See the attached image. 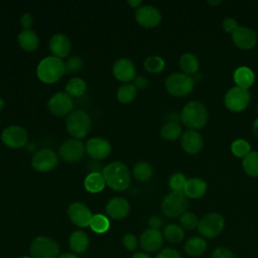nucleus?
Wrapping results in <instances>:
<instances>
[{"instance_id":"nucleus-1","label":"nucleus","mask_w":258,"mask_h":258,"mask_svg":"<svg viewBox=\"0 0 258 258\" xmlns=\"http://www.w3.org/2000/svg\"><path fill=\"white\" fill-rule=\"evenodd\" d=\"M106 184L116 191H123L129 187L130 171L128 166L121 161L109 163L102 172Z\"/></svg>"},{"instance_id":"nucleus-2","label":"nucleus","mask_w":258,"mask_h":258,"mask_svg":"<svg viewBox=\"0 0 258 258\" xmlns=\"http://www.w3.org/2000/svg\"><path fill=\"white\" fill-rule=\"evenodd\" d=\"M180 119L189 130L197 131L205 127L209 119V113L202 102L190 101L182 108Z\"/></svg>"},{"instance_id":"nucleus-3","label":"nucleus","mask_w":258,"mask_h":258,"mask_svg":"<svg viewBox=\"0 0 258 258\" xmlns=\"http://www.w3.org/2000/svg\"><path fill=\"white\" fill-rule=\"evenodd\" d=\"M67 73L64 62L55 56H47L40 60L37 66L36 74L38 79L44 84L57 82Z\"/></svg>"},{"instance_id":"nucleus-4","label":"nucleus","mask_w":258,"mask_h":258,"mask_svg":"<svg viewBox=\"0 0 258 258\" xmlns=\"http://www.w3.org/2000/svg\"><path fill=\"white\" fill-rule=\"evenodd\" d=\"M92 127L90 116L83 110L71 112L66 120V128L75 139H82L88 135Z\"/></svg>"},{"instance_id":"nucleus-5","label":"nucleus","mask_w":258,"mask_h":258,"mask_svg":"<svg viewBox=\"0 0 258 258\" xmlns=\"http://www.w3.org/2000/svg\"><path fill=\"white\" fill-rule=\"evenodd\" d=\"M164 86L171 96L181 98L192 92L195 82L191 77L183 73H173L166 78Z\"/></svg>"},{"instance_id":"nucleus-6","label":"nucleus","mask_w":258,"mask_h":258,"mask_svg":"<svg viewBox=\"0 0 258 258\" xmlns=\"http://www.w3.org/2000/svg\"><path fill=\"white\" fill-rule=\"evenodd\" d=\"M29 254L31 258H57L59 246L52 238L38 236L30 243Z\"/></svg>"},{"instance_id":"nucleus-7","label":"nucleus","mask_w":258,"mask_h":258,"mask_svg":"<svg viewBox=\"0 0 258 258\" xmlns=\"http://www.w3.org/2000/svg\"><path fill=\"white\" fill-rule=\"evenodd\" d=\"M187 198L183 191H171L161 202V211L168 218H178L186 212Z\"/></svg>"},{"instance_id":"nucleus-8","label":"nucleus","mask_w":258,"mask_h":258,"mask_svg":"<svg viewBox=\"0 0 258 258\" xmlns=\"http://www.w3.org/2000/svg\"><path fill=\"white\" fill-rule=\"evenodd\" d=\"M225 228V219L219 213L205 215L198 224V231L204 237L212 239L222 233Z\"/></svg>"},{"instance_id":"nucleus-9","label":"nucleus","mask_w":258,"mask_h":258,"mask_svg":"<svg viewBox=\"0 0 258 258\" xmlns=\"http://www.w3.org/2000/svg\"><path fill=\"white\" fill-rule=\"evenodd\" d=\"M251 101V95L248 90L239 87L231 88L225 95L224 104L232 112H241L245 110Z\"/></svg>"},{"instance_id":"nucleus-10","label":"nucleus","mask_w":258,"mask_h":258,"mask_svg":"<svg viewBox=\"0 0 258 258\" xmlns=\"http://www.w3.org/2000/svg\"><path fill=\"white\" fill-rule=\"evenodd\" d=\"M1 140L7 147L17 149L26 145L28 141V134L23 127L12 125L2 131Z\"/></svg>"},{"instance_id":"nucleus-11","label":"nucleus","mask_w":258,"mask_h":258,"mask_svg":"<svg viewBox=\"0 0 258 258\" xmlns=\"http://www.w3.org/2000/svg\"><path fill=\"white\" fill-rule=\"evenodd\" d=\"M86 147L82 141L79 139H68L64 141L59 149H58V155L60 158L69 163L79 162L85 154Z\"/></svg>"},{"instance_id":"nucleus-12","label":"nucleus","mask_w":258,"mask_h":258,"mask_svg":"<svg viewBox=\"0 0 258 258\" xmlns=\"http://www.w3.org/2000/svg\"><path fill=\"white\" fill-rule=\"evenodd\" d=\"M58 162L57 155L49 148H43L36 151L31 158V166L39 172H47L53 169Z\"/></svg>"},{"instance_id":"nucleus-13","label":"nucleus","mask_w":258,"mask_h":258,"mask_svg":"<svg viewBox=\"0 0 258 258\" xmlns=\"http://www.w3.org/2000/svg\"><path fill=\"white\" fill-rule=\"evenodd\" d=\"M68 216L71 222L80 228L90 226L93 214L91 210L81 202H74L68 208Z\"/></svg>"},{"instance_id":"nucleus-14","label":"nucleus","mask_w":258,"mask_h":258,"mask_svg":"<svg viewBox=\"0 0 258 258\" xmlns=\"http://www.w3.org/2000/svg\"><path fill=\"white\" fill-rule=\"evenodd\" d=\"M135 19L140 26L153 28L160 23L161 14L159 10L152 5H142L136 9Z\"/></svg>"},{"instance_id":"nucleus-15","label":"nucleus","mask_w":258,"mask_h":258,"mask_svg":"<svg viewBox=\"0 0 258 258\" xmlns=\"http://www.w3.org/2000/svg\"><path fill=\"white\" fill-rule=\"evenodd\" d=\"M74 107L73 99L70 95L64 93H56L50 97L47 103V108L50 113L55 116H64L72 112Z\"/></svg>"},{"instance_id":"nucleus-16","label":"nucleus","mask_w":258,"mask_h":258,"mask_svg":"<svg viewBox=\"0 0 258 258\" xmlns=\"http://www.w3.org/2000/svg\"><path fill=\"white\" fill-rule=\"evenodd\" d=\"M232 41L233 43L240 49L248 50L253 48L257 43V34L256 32L246 26H239L232 34Z\"/></svg>"},{"instance_id":"nucleus-17","label":"nucleus","mask_w":258,"mask_h":258,"mask_svg":"<svg viewBox=\"0 0 258 258\" xmlns=\"http://www.w3.org/2000/svg\"><path fill=\"white\" fill-rule=\"evenodd\" d=\"M86 153L93 159L101 160L111 153L110 142L102 137L90 138L86 143Z\"/></svg>"},{"instance_id":"nucleus-18","label":"nucleus","mask_w":258,"mask_h":258,"mask_svg":"<svg viewBox=\"0 0 258 258\" xmlns=\"http://www.w3.org/2000/svg\"><path fill=\"white\" fill-rule=\"evenodd\" d=\"M106 214L114 220H122L130 212V205L123 197H115L106 204Z\"/></svg>"},{"instance_id":"nucleus-19","label":"nucleus","mask_w":258,"mask_h":258,"mask_svg":"<svg viewBox=\"0 0 258 258\" xmlns=\"http://www.w3.org/2000/svg\"><path fill=\"white\" fill-rule=\"evenodd\" d=\"M180 145L182 149L190 154H198L204 146L202 135L196 130H186L180 137Z\"/></svg>"},{"instance_id":"nucleus-20","label":"nucleus","mask_w":258,"mask_h":258,"mask_svg":"<svg viewBox=\"0 0 258 258\" xmlns=\"http://www.w3.org/2000/svg\"><path fill=\"white\" fill-rule=\"evenodd\" d=\"M139 243L146 252H155L159 250L163 244V235L159 230L147 229L141 234Z\"/></svg>"},{"instance_id":"nucleus-21","label":"nucleus","mask_w":258,"mask_h":258,"mask_svg":"<svg viewBox=\"0 0 258 258\" xmlns=\"http://www.w3.org/2000/svg\"><path fill=\"white\" fill-rule=\"evenodd\" d=\"M112 73L118 81L127 83L134 80L136 69L130 59L120 58L114 62Z\"/></svg>"},{"instance_id":"nucleus-22","label":"nucleus","mask_w":258,"mask_h":258,"mask_svg":"<svg viewBox=\"0 0 258 258\" xmlns=\"http://www.w3.org/2000/svg\"><path fill=\"white\" fill-rule=\"evenodd\" d=\"M49 50L53 56L62 58L69 55L72 48V43L69 37L62 33H56L49 39Z\"/></svg>"},{"instance_id":"nucleus-23","label":"nucleus","mask_w":258,"mask_h":258,"mask_svg":"<svg viewBox=\"0 0 258 258\" xmlns=\"http://www.w3.org/2000/svg\"><path fill=\"white\" fill-rule=\"evenodd\" d=\"M69 245L74 254H83L85 253L90 246L89 236L81 230L74 231L69 238Z\"/></svg>"},{"instance_id":"nucleus-24","label":"nucleus","mask_w":258,"mask_h":258,"mask_svg":"<svg viewBox=\"0 0 258 258\" xmlns=\"http://www.w3.org/2000/svg\"><path fill=\"white\" fill-rule=\"evenodd\" d=\"M208 185L205 180L199 177H192L186 180L183 188V194L189 199H200L207 191Z\"/></svg>"},{"instance_id":"nucleus-25","label":"nucleus","mask_w":258,"mask_h":258,"mask_svg":"<svg viewBox=\"0 0 258 258\" xmlns=\"http://www.w3.org/2000/svg\"><path fill=\"white\" fill-rule=\"evenodd\" d=\"M234 82L236 83L237 87L248 90L255 81V75L253 71L248 67H239L235 70L233 74Z\"/></svg>"},{"instance_id":"nucleus-26","label":"nucleus","mask_w":258,"mask_h":258,"mask_svg":"<svg viewBox=\"0 0 258 258\" xmlns=\"http://www.w3.org/2000/svg\"><path fill=\"white\" fill-rule=\"evenodd\" d=\"M19 46L25 51H34L37 49L39 44V38L37 34L31 29L22 30L17 36Z\"/></svg>"},{"instance_id":"nucleus-27","label":"nucleus","mask_w":258,"mask_h":258,"mask_svg":"<svg viewBox=\"0 0 258 258\" xmlns=\"http://www.w3.org/2000/svg\"><path fill=\"white\" fill-rule=\"evenodd\" d=\"M179 68L181 72L189 77L196 75L200 69V60L196 54L186 52L183 53L179 58Z\"/></svg>"},{"instance_id":"nucleus-28","label":"nucleus","mask_w":258,"mask_h":258,"mask_svg":"<svg viewBox=\"0 0 258 258\" xmlns=\"http://www.w3.org/2000/svg\"><path fill=\"white\" fill-rule=\"evenodd\" d=\"M84 185H85V188L89 192L96 194V192H99L104 189V187L106 185V181H105V178L102 173L95 171V172H91L90 174L87 175V177L85 178V181H84Z\"/></svg>"},{"instance_id":"nucleus-29","label":"nucleus","mask_w":258,"mask_h":258,"mask_svg":"<svg viewBox=\"0 0 258 258\" xmlns=\"http://www.w3.org/2000/svg\"><path fill=\"white\" fill-rule=\"evenodd\" d=\"M207 248V243L202 237H191L184 244V251L189 256H200Z\"/></svg>"},{"instance_id":"nucleus-30","label":"nucleus","mask_w":258,"mask_h":258,"mask_svg":"<svg viewBox=\"0 0 258 258\" xmlns=\"http://www.w3.org/2000/svg\"><path fill=\"white\" fill-rule=\"evenodd\" d=\"M160 135L167 141H174L181 135V127L177 122L169 121L162 125L160 129Z\"/></svg>"},{"instance_id":"nucleus-31","label":"nucleus","mask_w":258,"mask_h":258,"mask_svg":"<svg viewBox=\"0 0 258 258\" xmlns=\"http://www.w3.org/2000/svg\"><path fill=\"white\" fill-rule=\"evenodd\" d=\"M242 167L250 177H258V152L251 151L242 161Z\"/></svg>"},{"instance_id":"nucleus-32","label":"nucleus","mask_w":258,"mask_h":258,"mask_svg":"<svg viewBox=\"0 0 258 258\" xmlns=\"http://www.w3.org/2000/svg\"><path fill=\"white\" fill-rule=\"evenodd\" d=\"M153 174L151 164L146 161H139L133 167V176L139 181H147Z\"/></svg>"},{"instance_id":"nucleus-33","label":"nucleus","mask_w":258,"mask_h":258,"mask_svg":"<svg viewBox=\"0 0 258 258\" xmlns=\"http://www.w3.org/2000/svg\"><path fill=\"white\" fill-rule=\"evenodd\" d=\"M86 89L87 85L83 79L73 78L67 83L64 91L71 97H80L86 92Z\"/></svg>"},{"instance_id":"nucleus-34","label":"nucleus","mask_w":258,"mask_h":258,"mask_svg":"<svg viewBox=\"0 0 258 258\" xmlns=\"http://www.w3.org/2000/svg\"><path fill=\"white\" fill-rule=\"evenodd\" d=\"M162 235L167 241L171 243H177L183 239L184 231L181 226H178L176 224H168L167 226H165Z\"/></svg>"},{"instance_id":"nucleus-35","label":"nucleus","mask_w":258,"mask_h":258,"mask_svg":"<svg viewBox=\"0 0 258 258\" xmlns=\"http://www.w3.org/2000/svg\"><path fill=\"white\" fill-rule=\"evenodd\" d=\"M137 95V89L132 84H124L117 90V99L123 104L131 103Z\"/></svg>"},{"instance_id":"nucleus-36","label":"nucleus","mask_w":258,"mask_h":258,"mask_svg":"<svg viewBox=\"0 0 258 258\" xmlns=\"http://www.w3.org/2000/svg\"><path fill=\"white\" fill-rule=\"evenodd\" d=\"M90 227L95 233L103 234L109 230L110 221L106 216L102 214H96V215H93V218L90 223Z\"/></svg>"},{"instance_id":"nucleus-37","label":"nucleus","mask_w":258,"mask_h":258,"mask_svg":"<svg viewBox=\"0 0 258 258\" xmlns=\"http://www.w3.org/2000/svg\"><path fill=\"white\" fill-rule=\"evenodd\" d=\"M165 68V61L161 56L151 55L144 60V69L150 74L161 73Z\"/></svg>"},{"instance_id":"nucleus-38","label":"nucleus","mask_w":258,"mask_h":258,"mask_svg":"<svg viewBox=\"0 0 258 258\" xmlns=\"http://www.w3.org/2000/svg\"><path fill=\"white\" fill-rule=\"evenodd\" d=\"M232 153L239 158H245L251 152V146L244 139H237L231 145Z\"/></svg>"},{"instance_id":"nucleus-39","label":"nucleus","mask_w":258,"mask_h":258,"mask_svg":"<svg viewBox=\"0 0 258 258\" xmlns=\"http://www.w3.org/2000/svg\"><path fill=\"white\" fill-rule=\"evenodd\" d=\"M186 177L180 172L173 173L168 180V185L171 191H183L184 185L186 183Z\"/></svg>"},{"instance_id":"nucleus-40","label":"nucleus","mask_w":258,"mask_h":258,"mask_svg":"<svg viewBox=\"0 0 258 258\" xmlns=\"http://www.w3.org/2000/svg\"><path fill=\"white\" fill-rule=\"evenodd\" d=\"M179 222L181 227L186 230H192L198 227L199 224L198 217L191 212H185L184 214H182L179 217Z\"/></svg>"},{"instance_id":"nucleus-41","label":"nucleus","mask_w":258,"mask_h":258,"mask_svg":"<svg viewBox=\"0 0 258 258\" xmlns=\"http://www.w3.org/2000/svg\"><path fill=\"white\" fill-rule=\"evenodd\" d=\"M64 66H66V71L67 72H69L71 74H74V73L80 72L83 69L84 61L80 56L74 55V56H71V57L68 58Z\"/></svg>"},{"instance_id":"nucleus-42","label":"nucleus","mask_w":258,"mask_h":258,"mask_svg":"<svg viewBox=\"0 0 258 258\" xmlns=\"http://www.w3.org/2000/svg\"><path fill=\"white\" fill-rule=\"evenodd\" d=\"M122 244L123 246L129 250V251H133L137 248L138 246V240L136 238L135 235L131 234V233H128V234H125L122 238Z\"/></svg>"},{"instance_id":"nucleus-43","label":"nucleus","mask_w":258,"mask_h":258,"mask_svg":"<svg viewBox=\"0 0 258 258\" xmlns=\"http://www.w3.org/2000/svg\"><path fill=\"white\" fill-rule=\"evenodd\" d=\"M222 27H223V29H224L225 32L232 34L239 26H238L237 21H236L234 18H232V17H227V18H225V19L223 20V22H222Z\"/></svg>"},{"instance_id":"nucleus-44","label":"nucleus","mask_w":258,"mask_h":258,"mask_svg":"<svg viewBox=\"0 0 258 258\" xmlns=\"http://www.w3.org/2000/svg\"><path fill=\"white\" fill-rule=\"evenodd\" d=\"M211 258H236L235 255L229 249L225 247H219L215 249Z\"/></svg>"},{"instance_id":"nucleus-45","label":"nucleus","mask_w":258,"mask_h":258,"mask_svg":"<svg viewBox=\"0 0 258 258\" xmlns=\"http://www.w3.org/2000/svg\"><path fill=\"white\" fill-rule=\"evenodd\" d=\"M155 258H181V256L176 250L171 248H165V249H162L156 255Z\"/></svg>"},{"instance_id":"nucleus-46","label":"nucleus","mask_w":258,"mask_h":258,"mask_svg":"<svg viewBox=\"0 0 258 258\" xmlns=\"http://www.w3.org/2000/svg\"><path fill=\"white\" fill-rule=\"evenodd\" d=\"M19 23H20V25L22 26L23 30H25V29H30V27H31L32 24H33V18H32V16H31L29 13H24V14L20 17Z\"/></svg>"},{"instance_id":"nucleus-47","label":"nucleus","mask_w":258,"mask_h":258,"mask_svg":"<svg viewBox=\"0 0 258 258\" xmlns=\"http://www.w3.org/2000/svg\"><path fill=\"white\" fill-rule=\"evenodd\" d=\"M133 81H134V84H133V85L135 86L136 89L143 90V89H145V88L147 87V85H148V82H147L146 78H144V77H142V76L135 77Z\"/></svg>"},{"instance_id":"nucleus-48","label":"nucleus","mask_w":258,"mask_h":258,"mask_svg":"<svg viewBox=\"0 0 258 258\" xmlns=\"http://www.w3.org/2000/svg\"><path fill=\"white\" fill-rule=\"evenodd\" d=\"M148 225L150 226V229L158 230V228L162 225V220L158 216H152L148 220Z\"/></svg>"},{"instance_id":"nucleus-49","label":"nucleus","mask_w":258,"mask_h":258,"mask_svg":"<svg viewBox=\"0 0 258 258\" xmlns=\"http://www.w3.org/2000/svg\"><path fill=\"white\" fill-rule=\"evenodd\" d=\"M252 130H253V133L255 135V137L258 139V118H256L253 122V125H252Z\"/></svg>"},{"instance_id":"nucleus-50","label":"nucleus","mask_w":258,"mask_h":258,"mask_svg":"<svg viewBox=\"0 0 258 258\" xmlns=\"http://www.w3.org/2000/svg\"><path fill=\"white\" fill-rule=\"evenodd\" d=\"M141 3H142V1L141 0H136V1H132V0H129L128 1V4L132 7V8H138L139 7V5H141Z\"/></svg>"},{"instance_id":"nucleus-51","label":"nucleus","mask_w":258,"mask_h":258,"mask_svg":"<svg viewBox=\"0 0 258 258\" xmlns=\"http://www.w3.org/2000/svg\"><path fill=\"white\" fill-rule=\"evenodd\" d=\"M132 258H151L147 253H144V252H137L135 253Z\"/></svg>"},{"instance_id":"nucleus-52","label":"nucleus","mask_w":258,"mask_h":258,"mask_svg":"<svg viewBox=\"0 0 258 258\" xmlns=\"http://www.w3.org/2000/svg\"><path fill=\"white\" fill-rule=\"evenodd\" d=\"M57 258H79V257L74 253H62L58 255Z\"/></svg>"},{"instance_id":"nucleus-53","label":"nucleus","mask_w":258,"mask_h":258,"mask_svg":"<svg viewBox=\"0 0 258 258\" xmlns=\"http://www.w3.org/2000/svg\"><path fill=\"white\" fill-rule=\"evenodd\" d=\"M208 4H209V5H212V6H216V5L221 4V1H220V0H216V1H208Z\"/></svg>"},{"instance_id":"nucleus-54","label":"nucleus","mask_w":258,"mask_h":258,"mask_svg":"<svg viewBox=\"0 0 258 258\" xmlns=\"http://www.w3.org/2000/svg\"><path fill=\"white\" fill-rule=\"evenodd\" d=\"M4 105H5V103H4V100L0 97V111L4 108Z\"/></svg>"},{"instance_id":"nucleus-55","label":"nucleus","mask_w":258,"mask_h":258,"mask_svg":"<svg viewBox=\"0 0 258 258\" xmlns=\"http://www.w3.org/2000/svg\"><path fill=\"white\" fill-rule=\"evenodd\" d=\"M256 112H257V114H258V103H257V105H256Z\"/></svg>"},{"instance_id":"nucleus-56","label":"nucleus","mask_w":258,"mask_h":258,"mask_svg":"<svg viewBox=\"0 0 258 258\" xmlns=\"http://www.w3.org/2000/svg\"><path fill=\"white\" fill-rule=\"evenodd\" d=\"M19 258H31V257H28V256H22V257H19Z\"/></svg>"}]
</instances>
